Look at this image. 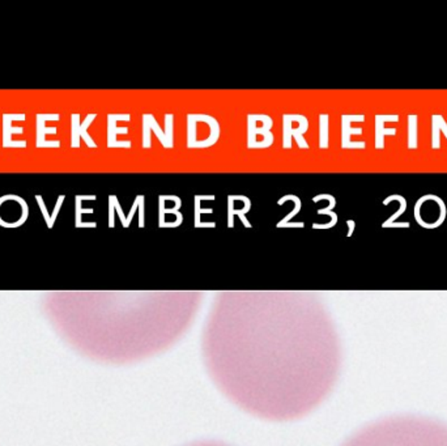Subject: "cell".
Here are the masks:
<instances>
[{
  "label": "cell",
  "instance_id": "1",
  "mask_svg": "<svg viewBox=\"0 0 447 446\" xmlns=\"http://www.w3.org/2000/svg\"><path fill=\"white\" fill-rule=\"evenodd\" d=\"M203 353L220 390L268 420L309 414L331 392L340 368L335 326L305 301H222L204 330Z\"/></svg>",
  "mask_w": 447,
  "mask_h": 446
},
{
  "label": "cell",
  "instance_id": "2",
  "mask_svg": "<svg viewBox=\"0 0 447 446\" xmlns=\"http://www.w3.org/2000/svg\"><path fill=\"white\" fill-rule=\"evenodd\" d=\"M194 309L182 305H133L63 315L58 329L78 351L97 360L130 363L177 342Z\"/></svg>",
  "mask_w": 447,
  "mask_h": 446
},
{
  "label": "cell",
  "instance_id": "3",
  "mask_svg": "<svg viewBox=\"0 0 447 446\" xmlns=\"http://www.w3.org/2000/svg\"><path fill=\"white\" fill-rule=\"evenodd\" d=\"M341 446H447V427L426 417H387L362 428Z\"/></svg>",
  "mask_w": 447,
  "mask_h": 446
},
{
  "label": "cell",
  "instance_id": "4",
  "mask_svg": "<svg viewBox=\"0 0 447 446\" xmlns=\"http://www.w3.org/2000/svg\"><path fill=\"white\" fill-rule=\"evenodd\" d=\"M173 114H166L165 117V125L166 131H163L160 126L157 125L156 119L150 114H145L143 117V147L149 148L152 141H150V130L156 133L158 141L164 144L165 148H173L174 141H173Z\"/></svg>",
  "mask_w": 447,
  "mask_h": 446
},
{
  "label": "cell",
  "instance_id": "5",
  "mask_svg": "<svg viewBox=\"0 0 447 446\" xmlns=\"http://www.w3.org/2000/svg\"><path fill=\"white\" fill-rule=\"evenodd\" d=\"M96 117H97L96 114H89L83 121V123H80V116L78 114H72L71 116V147L72 148H78L80 147V139L86 141V144L89 148H97V144L89 136V133H86L88 127L93 122Z\"/></svg>",
  "mask_w": 447,
  "mask_h": 446
},
{
  "label": "cell",
  "instance_id": "6",
  "mask_svg": "<svg viewBox=\"0 0 447 446\" xmlns=\"http://www.w3.org/2000/svg\"><path fill=\"white\" fill-rule=\"evenodd\" d=\"M353 121L354 122H364L365 116H362V114H359V116L344 114L341 117V148H366V143L365 141H351V135H353V133L361 135L362 133V128H352L351 127V122H353Z\"/></svg>",
  "mask_w": 447,
  "mask_h": 446
},
{
  "label": "cell",
  "instance_id": "7",
  "mask_svg": "<svg viewBox=\"0 0 447 446\" xmlns=\"http://www.w3.org/2000/svg\"><path fill=\"white\" fill-rule=\"evenodd\" d=\"M25 114H4L3 116V148H25L26 141H14V133H23V127H14V121H25Z\"/></svg>",
  "mask_w": 447,
  "mask_h": 446
},
{
  "label": "cell",
  "instance_id": "8",
  "mask_svg": "<svg viewBox=\"0 0 447 446\" xmlns=\"http://www.w3.org/2000/svg\"><path fill=\"white\" fill-rule=\"evenodd\" d=\"M271 127H272V119L268 117V116L264 119L263 126L259 128L258 126H257V121H255V116L250 114L249 118H247V147L249 148L255 147L258 135L263 136L267 146L269 147L272 144V141H274V135L269 133Z\"/></svg>",
  "mask_w": 447,
  "mask_h": 446
},
{
  "label": "cell",
  "instance_id": "9",
  "mask_svg": "<svg viewBox=\"0 0 447 446\" xmlns=\"http://www.w3.org/2000/svg\"><path fill=\"white\" fill-rule=\"evenodd\" d=\"M47 121H59V114H37V148H59L61 141H46V133H56V127H46Z\"/></svg>",
  "mask_w": 447,
  "mask_h": 446
},
{
  "label": "cell",
  "instance_id": "10",
  "mask_svg": "<svg viewBox=\"0 0 447 446\" xmlns=\"http://www.w3.org/2000/svg\"><path fill=\"white\" fill-rule=\"evenodd\" d=\"M131 116L128 114H109L108 116V147L109 148H131V141H118V133H128V127L118 128L117 121H130Z\"/></svg>",
  "mask_w": 447,
  "mask_h": 446
},
{
  "label": "cell",
  "instance_id": "11",
  "mask_svg": "<svg viewBox=\"0 0 447 446\" xmlns=\"http://www.w3.org/2000/svg\"><path fill=\"white\" fill-rule=\"evenodd\" d=\"M282 121H284V141H282L284 148L289 149L290 147H292V136H294V138L297 139V143L299 144L301 148H309V144H307V143L304 141V138H302V133H305L306 130H307V127H309L307 119L305 118V119L301 122V125L298 126L297 130L290 126L289 121H288V118H287V114L282 117Z\"/></svg>",
  "mask_w": 447,
  "mask_h": 446
},
{
  "label": "cell",
  "instance_id": "12",
  "mask_svg": "<svg viewBox=\"0 0 447 446\" xmlns=\"http://www.w3.org/2000/svg\"><path fill=\"white\" fill-rule=\"evenodd\" d=\"M398 114L390 116H376V148H384V136L386 135H395L396 128H384V122H398Z\"/></svg>",
  "mask_w": 447,
  "mask_h": 446
},
{
  "label": "cell",
  "instance_id": "13",
  "mask_svg": "<svg viewBox=\"0 0 447 446\" xmlns=\"http://www.w3.org/2000/svg\"><path fill=\"white\" fill-rule=\"evenodd\" d=\"M439 131H443L447 139V123L442 116L434 114L431 116V147L433 149L441 148Z\"/></svg>",
  "mask_w": 447,
  "mask_h": 446
},
{
  "label": "cell",
  "instance_id": "14",
  "mask_svg": "<svg viewBox=\"0 0 447 446\" xmlns=\"http://www.w3.org/2000/svg\"><path fill=\"white\" fill-rule=\"evenodd\" d=\"M392 201H398V202H399V211L395 212L390 219L384 221V224H382V227L384 228H387L390 224H392V223H395V220L399 219L400 216L407 210V199H404V196H396V194H395V196H387L384 201V206L391 203Z\"/></svg>",
  "mask_w": 447,
  "mask_h": 446
},
{
  "label": "cell",
  "instance_id": "15",
  "mask_svg": "<svg viewBox=\"0 0 447 446\" xmlns=\"http://www.w3.org/2000/svg\"><path fill=\"white\" fill-rule=\"evenodd\" d=\"M417 125L418 117L416 114L408 116V148H418V139H417Z\"/></svg>",
  "mask_w": 447,
  "mask_h": 446
},
{
  "label": "cell",
  "instance_id": "16",
  "mask_svg": "<svg viewBox=\"0 0 447 446\" xmlns=\"http://www.w3.org/2000/svg\"><path fill=\"white\" fill-rule=\"evenodd\" d=\"M287 201H292V202H294V208H293V211L290 212L289 215H287L284 219L277 224V227L282 228L285 225V224H288L290 220L293 219L296 215H297L299 210H301V199L296 196H282V199L277 202L279 206H282L284 202H287Z\"/></svg>",
  "mask_w": 447,
  "mask_h": 446
},
{
  "label": "cell",
  "instance_id": "17",
  "mask_svg": "<svg viewBox=\"0 0 447 446\" xmlns=\"http://www.w3.org/2000/svg\"><path fill=\"white\" fill-rule=\"evenodd\" d=\"M319 147L329 148V116L322 114L319 117Z\"/></svg>",
  "mask_w": 447,
  "mask_h": 446
},
{
  "label": "cell",
  "instance_id": "18",
  "mask_svg": "<svg viewBox=\"0 0 447 446\" xmlns=\"http://www.w3.org/2000/svg\"><path fill=\"white\" fill-rule=\"evenodd\" d=\"M318 215H329L331 216V223L329 224H313L314 229H329V228L335 227L337 223V215L334 211H329L326 208L318 210Z\"/></svg>",
  "mask_w": 447,
  "mask_h": 446
},
{
  "label": "cell",
  "instance_id": "19",
  "mask_svg": "<svg viewBox=\"0 0 447 446\" xmlns=\"http://www.w3.org/2000/svg\"><path fill=\"white\" fill-rule=\"evenodd\" d=\"M75 199H76V227H80V224L83 223L81 221V216H83V213H93V210L92 208H83L81 207V198L80 196H75Z\"/></svg>",
  "mask_w": 447,
  "mask_h": 446
},
{
  "label": "cell",
  "instance_id": "20",
  "mask_svg": "<svg viewBox=\"0 0 447 446\" xmlns=\"http://www.w3.org/2000/svg\"><path fill=\"white\" fill-rule=\"evenodd\" d=\"M36 201H37L39 208H41V211H42V215H43V218H45L47 227L51 229V228H53V224H51V216H50V215H48V212H47L46 206H45V202H43V198L41 196H36Z\"/></svg>",
  "mask_w": 447,
  "mask_h": 446
},
{
  "label": "cell",
  "instance_id": "21",
  "mask_svg": "<svg viewBox=\"0 0 447 446\" xmlns=\"http://www.w3.org/2000/svg\"><path fill=\"white\" fill-rule=\"evenodd\" d=\"M200 199H199V196H195V227H197L199 224H200V215L202 213H212L211 208H205L203 210L202 207H200Z\"/></svg>",
  "mask_w": 447,
  "mask_h": 446
},
{
  "label": "cell",
  "instance_id": "22",
  "mask_svg": "<svg viewBox=\"0 0 447 446\" xmlns=\"http://www.w3.org/2000/svg\"><path fill=\"white\" fill-rule=\"evenodd\" d=\"M64 199H66V196H58V201H56V204H55L54 211H53V215H51V224H53V227H54L56 216H58V213H59L61 208H62V204L63 202H64Z\"/></svg>",
  "mask_w": 447,
  "mask_h": 446
},
{
  "label": "cell",
  "instance_id": "23",
  "mask_svg": "<svg viewBox=\"0 0 447 446\" xmlns=\"http://www.w3.org/2000/svg\"><path fill=\"white\" fill-rule=\"evenodd\" d=\"M138 208H139V227H144V196H138Z\"/></svg>",
  "mask_w": 447,
  "mask_h": 446
},
{
  "label": "cell",
  "instance_id": "24",
  "mask_svg": "<svg viewBox=\"0 0 447 446\" xmlns=\"http://www.w3.org/2000/svg\"><path fill=\"white\" fill-rule=\"evenodd\" d=\"M114 196H109V227H114Z\"/></svg>",
  "mask_w": 447,
  "mask_h": 446
},
{
  "label": "cell",
  "instance_id": "25",
  "mask_svg": "<svg viewBox=\"0 0 447 446\" xmlns=\"http://www.w3.org/2000/svg\"><path fill=\"white\" fill-rule=\"evenodd\" d=\"M114 207H115V210H117L118 215H119V219L122 221V225L123 227L127 228V223H125V215H123V211H122V207H120V204L118 202L117 196H114Z\"/></svg>",
  "mask_w": 447,
  "mask_h": 446
},
{
  "label": "cell",
  "instance_id": "26",
  "mask_svg": "<svg viewBox=\"0 0 447 446\" xmlns=\"http://www.w3.org/2000/svg\"><path fill=\"white\" fill-rule=\"evenodd\" d=\"M187 446H229L225 444H221V442H216V441H200V442H194V444H190Z\"/></svg>",
  "mask_w": 447,
  "mask_h": 446
},
{
  "label": "cell",
  "instance_id": "27",
  "mask_svg": "<svg viewBox=\"0 0 447 446\" xmlns=\"http://www.w3.org/2000/svg\"><path fill=\"white\" fill-rule=\"evenodd\" d=\"M138 198L135 199V203H133V208H131V211L128 213V216L125 218V221H127V227H130V224H131V221H133V215H135V212L138 210Z\"/></svg>",
  "mask_w": 447,
  "mask_h": 446
},
{
  "label": "cell",
  "instance_id": "28",
  "mask_svg": "<svg viewBox=\"0 0 447 446\" xmlns=\"http://www.w3.org/2000/svg\"><path fill=\"white\" fill-rule=\"evenodd\" d=\"M346 225L349 228V230H348V235H352L353 230H354V228H356V223H354L353 220H348V221H346Z\"/></svg>",
  "mask_w": 447,
  "mask_h": 446
},
{
  "label": "cell",
  "instance_id": "29",
  "mask_svg": "<svg viewBox=\"0 0 447 446\" xmlns=\"http://www.w3.org/2000/svg\"><path fill=\"white\" fill-rule=\"evenodd\" d=\"M409 228L411 227V224L409 223H392L387 228Z\"/></svg>",
  "mask_w": 447,
  "mask_h": 446
},
{
  "label": "cell",
  "instance_id": "30",
  "mask_svg": "<svg viewBox=\"0 0 447 446\" xmlns=\"http://www.w3.org/2000/svg\"><path fill=\"white\" fill-rule=\"evenodd\" d=\"M284 227H299V228H304L305 227V224H304V223H297V224H296V223H288V224H285V225H284Z\"/></svg>",
  "mask_w": 447,
  "mask_h": 446
},
{
  "label": "cell",
  "instance_id": "31",
  "mask_svg": "<svg viewBox=\"0 0 447 446\" xmlns=\"http://www.w3.org/2000/svg\"><path fill=\"white\" fill-rule=\"evenodd\" d=\"M199 227H202V228H207V227H216V223H200V224H199V225H197V227L196 228H199Z\"/></svg>",
  "mask_w": 447,
  "mask_h": 446
},
{
  "label": "cell",
  "instance_id": "32",
  "mask_svg": "<svg viewBox=\"0 0 447 446\" xmlns=\"http://www.w3.org/2000/svg\"><path fill=\"white\" fill-rule=\"evenodd\" d=\"M81 201H96L97 196H80Z\"/></svg>",
  "mask_w": 447,
  "mask_h": 446
}]
</instances>
